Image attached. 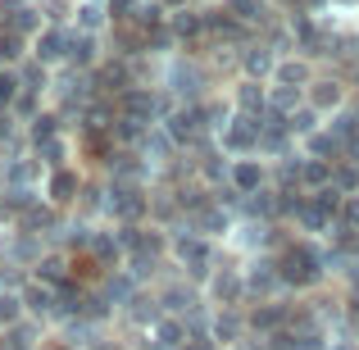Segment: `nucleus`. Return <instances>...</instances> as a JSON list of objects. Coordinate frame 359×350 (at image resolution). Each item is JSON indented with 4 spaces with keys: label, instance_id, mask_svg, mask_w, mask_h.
I'll list each match as a JSON object with an SVG mask.
<instances>
[{
    "label": "nucleus",
    "instance_id": "obj_9",
    "mask_svg": "<svg viewBox=\"0 0 359 350\" xmlns=\"http://www.w3.org/2000/svg\"><path fill=\"white\" fill-rule=\"evenodd\" d=\"M18 82H23V91H27V96H36V91H46V64H41V60L23 64V69H18Z\"/></svg>",
    "mask_w": 359,
    "mask_h": 350
},
{
    "label": "nucleus",
    "instance_id": "obj_1",
    "mask_svg": "<svg viewBox=\"0 0 359 350\" xmlns=\"http://www.w3.org/2000/svg\"><path fill=\"white\" fill-rule=\"evenodd\" d=\"M318 269H323V260H318L309 245H291L287 255H282V282H296V287H305V282H318Z\"/></svg>",
    "mask_w": 359,
    "mask_h": 350
},
{
    "label": "nucleus",
    "instance_id": "obj_2",
    "mask_svg": "<svg viewBox=\"0 0 359 350\" xmlns=\"http://www.w3.org/2000/svg\"><path fill=\"white\" fill-rule=\"evenodd\" d=\"M23 305H27V314H60V291L36 278L23 287Z\"/></svg>",
    "mask_w": 359,
    "mask_h": 350
},
{
    "label": "nucleus",
    "instance_id": "obj_19",
    "mask_svg": "<svg viewBox=\"0 0 359 350\" xmlns=\"http://www.w3.org/2000/svg\"><path fill=\"white\" fill-rule=\"evenodd\" d=\"M228 9L241 18V23H255V18L264 14V5H259V0H228Z\"/></svg>",
    "mask_w": 359,
    "mask_h": 350
},
{
    "label": "nucleus",
    "instance_id": "obj_11",
    "mask_svg": "<svg viewBox=\"0 0 359 350\" xmlns=\"http://www.w3.org/2000/svg\"><path fill=\"white\" fill-rule=\"evenodd\" d=\"M73 14H78V27H82V32H100V27H105V9H100V5H91V0H87V5H78V9H73Z\"/></svg>",
    "mask_w": 359,
    "mask_h": 350
},
{
    "label": "nucleus",
    "instance_id": "obj_6",
    "mask_svg": "<svg viewBox=\"0 0 359 350\" xmlns=\"http://www.w3.org/2000/svg\"><path fill=\"white\" fill-rule=\"evenodd\" d=\"M273 78H278V87H287V91H300V87L309 82V69H305L300 60H282Z\"/></svg>",
    "mask_w": 359,
    "mask_h": 350
},
{
    "label": "nucleus",
    "instance_id": "obj_12",
    "mask_svg": "<svg viewBox=\"0 0 359 350\" xmlns=\"http://www.w3.org/2000/svg\"><path fill=\"white\" fill-rule=\"evenodd\" d=\"M168 82H173V91H177V96H196V87H201V73H196V69H182V64H177Z\"/></svg>",
    "mask_w": 359,
    "mask_h": 350
},
{
    "label": "nucleus",
    "instance_id": "obj_18",
    "mask_svg": "<svg viewBox=\"0 0 359 350\" xmlns=\"http://www.w3.org/2000/svg\"><path fill=\"white\" fill-rule=\"evenodd\" d=\"M164 305L173 309V314H187V309L196 305V296H191V291H187V287H173V291H168V296H164Z\"/></svg>",
    "mask_w": 359,
    "mask_h": 350
},
{
    "label": "nucleus",
    "instance_id": "obj_13",
    "mask_svg": "<svg viewBox=\"0 0 359 350\" xmlns=\"http://www.w3.org/2000/svg\"><path fill=\"white\" fill-rule=\"evenodd\" d=\"M73 191H78V177H73V173H55V177H50V201H55V205L73 201Z\"/></svg>",
    "mask_w": 359,
    "mask_h": 350
},
{
    "label": "nucleus",
    "instance_id": "obj_16",
    "mask_svg": "<svg viewBox=\"0 0 359 350\" xmlns=\"http://www.w3.org/2000/svg\"><path fill=\"white\" fill-rule=\"evenodd\" d=\"M201 27H205L201 14H187V9H177V14H173V32L177 36H191V32H201Z\"/></svg>",
    "mask_w": 359,
    "mask_h": 350
},
{
    "label": "nucleus",
    "instance_id": "obj_4",
    "mask_svg": "<svg viewBox=\"0 0 359 350\" xmlns=\"http://www.w3.org/2000/svg\"><path fill=\"white\" fill-rule=\"evenodd\" d=\"M241 64H245V73H250V82H255V78H269V73H278V64H273V51H269V46H245Z\"/></svg>",
    "mask_w": 359,
    "mask_h": 350
},
{
    "label": "nucleus",
    "instance_id": "obj_15",
    "mask_svg": "<svg viewBox=\"0 0 359 350\" xmlns=\"http://www.w3.org/2000/svg\"><path fill=\"white\" fill-rule=\"evenodd\" d=\"M159 300H146V296H132V318L137 323H159Z\"/></svg>",
    "mask_w": 359,
    "mask_h": 350
},
{
    "label": "nucleus",
    "instance_id": "obj_24",
    "mask_svg": "<svg viewBox=\"0 0 359 350\" xmlns=\"http://www.w3.org/2000/svg\"><path fill=\"white\" fill-rule=\"evenodd\" d=\"M259 5H264V0H259Z\"/></svg>",
    "mask_w": 359,
    "mask_h": 350
},
{
    "label": "nucleus",
    "instance_id": "obj_5",
    "mask_svg": "<svg viewBox=\"0 0 359 350\" xmlns=\"http://www.w3.org/2000/svg\"><path fill=\"white\" fill-rule=\"evenodd\" d=\"M259 182H264V168L259 164H250V159H237V164H232V187H237L241 196H255V191H259Z\"/></svg>",
    "mask_w": 359,
    "mask_h": 350
},
{
    "label": "nucleus",
    "instance_id": "obj_7",
    "mask_svg": "<svg viewBox=\"0 0 359 350\" xmlns=\"http://www.w3.org/2000/svg\"><path fill=\"white\" fill-rule=\"evenodd\" d=\"M341 105V82H314V91H309V109H337Z\"/></svg>",
    "mask_w": 359,
    "mask_h": 350
},
{
    "label": "nucleus",
    "instance_id": "obj_21",
    "mask_svg": "<svg viewBox=\"0 0 359 350\" xmlns=\"http://www.w3.org/2000/svg\"><path fill=\"white\" fill-rule=\"evenodd\" d=\"M250 323L269 332V328H278V323H282V309H255V314H250Z\"/></svg>",
    "mask_w": 359,
    "mask_h": 350
},
{
    "label": "nucleus",
    "instance_id": "obj_20",
    "mask_svg": "<svg viewBox=\"0 0 359 350\" xmlns=\"http://www.w3.org/2000/svg\"><path fill=\"white\" fill-rule=\"evenodd\" d=\"M18 46H23V36H18V32H0V64H5V60H18V55H23Z\"/></svg>",
    "mask_w": 359,
    "mask_h": 350
},
{
    "label": "nucleus",
    "instance_id": "obj_23",
    "mask_svg": "<svg viewBox=\"0 0 359 350\" xmlns=\"http://www.w3.org/2000/svg\"><path fill=\"white\" fill-rule=\"evenodd\" d=\"M96 350H123V346H96Z\"/></svg>",
    "mask_w": 359,
    "mask_h": 350
},
{
    "label": "nucleus",
    "instance_id": "obj_10",
    "mask_svg": "<svg viewBox=\"0 0 359 350\" xmlns=\"http://www.w3.org/2000/svg\"><path fill=\"white\" fill-rule=\"evenodd\" d=\"M241 328L245 323H241L237 314H219V318H214V337H219L223 346H237L241 342Z\"/></svg>",
    "mask_w": 359,
    "mask_h": 350
},
{
    "label": "nucleus",
    "instance_id": "obj_3",
    "mask_svg": "<svg viewBox=\"0 0 359 350\" xmlns=\"http://www.w3.org/2000/svg\"><path fill=\"white\" fill-rule=\"evenodd\" d=\"M32 55H36L41 64L64 60V55H69V32H64V27H46V32L32 41Z\"/></svg>",
    "mask_w": 359,
    "mask_h": 350
},
{
    "label": "nucleus",
    "instance_id": "obj_17",
    "mask_svg": "<svg viewBox=\"0 0 359 350\" xmlns=\"http://www.w3.org/2000/svg\"><path fill=\"white\" fill-rule=\"evenodd\" d=\"M18 87H23V82H18V73H0V109H9L18 100Z\"/></svg>",
    "mask_w": 359,
    "mask_h": 350
},
{
    "label": "nucleus",
    "instance_id": "obj_14",
    "mask_svg": "<svg viewBox=\"0 0 359 350\" xmlns=\"http://www.w3.org/2000/svg\"><path fill=\"white\" fill-rule=\"evenodd\" d=\"M23 296H0V323L5 328H18V318H23Z\"/></svg>",
    "mask_w": 359,
    "mask_h": 350
},
{
    "label": "nucleus",
    "instance_id": "obj_8",
    "mask_svg": "<svg viewBox=\"0 0 359 350\" xmlns=\"http://www.w3.org/2000/svg\"><path fill=\"white\" fill-rule=\"evenodd\" d=\"M282 282V273H273V264H255V273H245V291H273Z\"/></svg>",
    "mask_w": 359,
    "mask_h": 350
},
{
    "label": "nucleus",
    "instance_id": "obj_22",
    "mask_svg": "<svg viewBox=\"0 0 359 350\" xmlns=\"http://www.w3.org/2000/svg\"><path fill=\"white\" fill-rule=\"evenodd\" d=\"M50 132H55V119H36L32 123V141H36V146H41V141L50 146Z\"/></svg>",
    "mask_w": 359,
    "mask_h": 350
}]
</instances>
